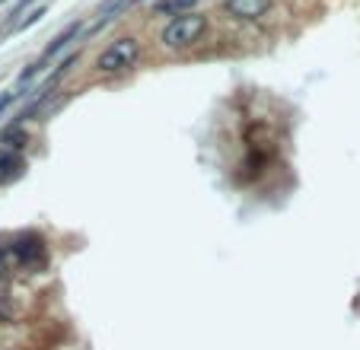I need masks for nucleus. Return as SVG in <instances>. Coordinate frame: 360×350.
I'll list each match as a JSON object with an SVG mask.
<instances>
[{"label":"nucleus","mask_w":360,"mask_h":350,"mask_svg":"<svg viewBox=\"0 0 360 350\" xmlns=\"http://www.w3.org/2000/svg\"><path fill=\"white\" fill-rule=\"evenodd\" d=\"M204 32H208V16L192 10V13L173 16L159 32V41H163L166 51H188L204 39Z\"/></svg>","instance_id":"f257e3e1"},{"label":"nucleus","mask_w":360,"mask_h":350,"mask_svg":"<svg viewBox=\"0 0 360 350\" xmlns=\"http://www.w3.org/2000/svg\"><path fill=\"white\" fill-rule=\"evenodd\" d=\"M140 61V39L134 35H121V39L109 41L96 58V74L102 76H121Z\"/></svg>","instance_id":"f03ea898"},{"label":"nucleus","mask_w":360,"mask_h":350,"mask_svg":"<svg viewBox=\"0 0 360 350\" xmlns=\"http://www.w3.org/2000/svg\"><path fill=\"white\" fill-rule=\"evenodd\" d=\"M10 248H13V258L20 261V264H26V268H39V264H45V242H42V236L26 233V236H20V239H16Z\"/></svg>","instance_id":"7ed1b4c3"},{"label":"nucleus","mask_w":360,"mask_h":350,"mask_svg":"<svg viewBox=\"0 0 360 350\" xmlns=\"http://www.w3.org/2000/svg\"><path fill=\"white\" fill-rule=\"evenodd\" d=\"M268 10H271V0H227V13L243 22L262 20Z\"/></svg>","instance_id":"20e7f679"},{"label":"nucleus","mask_w":360,"mask_h":350,"mask_svg":"<svg viewBox=\"0 0 360 350\" xmlns=\"http://www.w3.org/2000/svg\"><path fill=\"white\" fill-rule=\"evenodd\" d=\"M22 169H26V159H22L16 150H7V147H0V185H7V182L20 179Z\"/></svg>","instance_id":"39448f33"},{"label":"nucleus","mask_w":360,"mask_h":350,"mask_svg":"<svg viewBox=\"0 0 360 350\" xmlns=\"http://www.w3.org/2000/svg\"><path fill=\"white\" fill-rule=\"evenodd\" d=\"M80 29H84V22H80V20H74V22H70V26H67V29H64V32H61V35H55V39H51V41H48V48H45V51H42V61H48V58L61 55V51H64V48H67L70 41H74V39H76V35H80Z\"/></svg>","instance_id":"423d86ee"},{"label":"nucleus","mask_w":360,"mask_h":350,"mask_svg":"<svg viewBox=\"0 0 360 350\" xmlns=\"http://www.w3.org/2000/svg\"><path fill=\"white\" fill-rule=\"evenodd\" d=\"M0 144L7 147V150H16L20 153L22 147L29 144V130H26V124H10L4 134H0Z\"/></svg>","instance_id":"0eeeda50"},{"label":"nucleus","mask_w":360,"mask_h":350,"mask_svg":"<svg viewBox=\"0 0 360 350\" xmlns=\"http://www.w3.org/2000/svg\"><path fill=\"white\" fill-rule=\"evenodd\" d=\"M198 7V0H163V4H156V13H192V10Z\"/></svg>","instance_id":"6e6552de"},{"label":"nucleus","mask_w":360,"mask_h":350,"mask_svg":"<svg viewBox=\"0 0 360 350\" xmlns=\"http://www.w3.org/2000/svg\"><path fill=\"white\" fill-rule=\"evenodd\" d=\"M13 318V299H10V290L0 283V322H10Z\"/></svg>","instance_id":"1a4fd4ad"},{"label":"nucleus","mask_w":360,"mask_h":350,"mask_svg":"<svg viewBox=\"0 0 360 350\" xmlns=\"http://www.w3.org/2000/svg\"><path fill=\"white\" fill-rule=\"evenodd\" d=\"M45 13H48V10H45V7H35L32 13L26 16V20H20V22H16V26H13V32H26V29H29V26H35V22L42 20Z\"/></svg>","instance_id":"9d476101"},{"label":"nucleus","mask_w":360,"mask_h":350,"mask_svg":"<svg viewBox=\"0 0 360 350\" xmlns=\"http://www.w3.org/2000/svg\"><path fill=\"white\" fill-rule=\"evenodd\" d=\"M10 261H16L13 258V248H10V245H0V274H7Z\"/></svg>","instance_id":"9b49d317"},{"label":"nucleus","mask_w":360,"mask_h":350,"mask_svg":"<svg viewBox=\"0 0 360 350\" xmlns=\"http://www.w3.org/2000/svg\"><path fill=\"white\" fill-rule=\"evenodd\" d=\"M39 70H42V61H39V64H29V67L20 74V86H26L29 80H35V74H39Z\"/></svg>","instance_id":"f8f14e48"},{"label":"nucleus","mask_w":360,"mask_h":350,"mask_svg":"<svg viewBox=\"0 0 360 350\" xmlns=\"http://www.w3.org/2000/svg\"><path fill=\"white\" fill-rule=\"evenodd\" d=\"M16 96H20V93H0V118H4V112L16 102Z\"/></svg>","instance_id":"ddd939ff"},{"label":"nucleus","mask_w":360,"mask_h":350,"mask_svg":"<svg viewBox=\"0 0 360 350\" xmlns=\"http://www.w3.org/2000/svg\"><path fill=\"white\" fill-rule=\"evenodd\" d=\"M29 4H35V0H16V4H13V10H10V20H16V16H20L22 10L29 7Z\"/></svg>","instance_id":"4468645a"},{"label":"nucleus","mask_w":360,"mask_h":350,"mask_svg":"<svg viewBox=\"0 0 360 350\" xmlns=\"http://www.w3.org/2000/svg\"><path fill=\"white\" fill-rule=\"evenodd\" d=\"M0 4H7V0H0Z\"/></svg>","instance_id":"2eb2a0df"},{"label":"nucleus","mask_w":360,"mask_h":350,"mask_svg":"<svg viewBox=\"0 0 360 350\" xmlns=\"http://www.w3.org/2000/svg\"><path fill=\"white\" fill-rule=\"evenodd\" d=\"M131 4H138V0H131Z\"/></svg>","instance_id":"dca6fc26"}]
</instances>
